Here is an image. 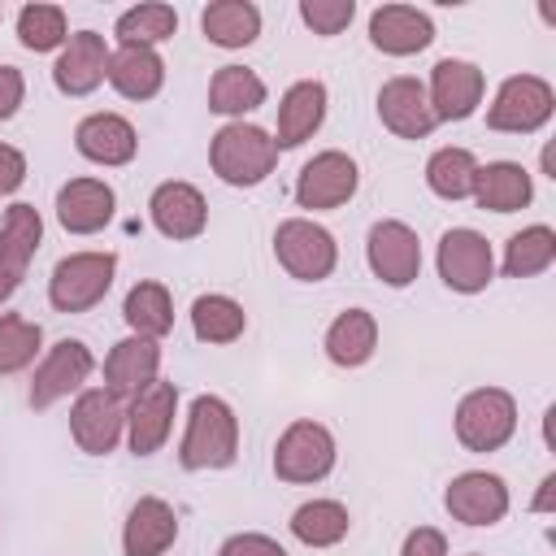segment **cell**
I'll list each match as a JSON object with an SVG mask.
<instances>
[{"mask_svg":"<svg viewBox=\"0 0 556 556\" xmlns=\"http://www.w3.org/2000/svg\"><path fill=\"white\" fill-rule=\"evenodd\" d=\"M239 456V417L222 395H195L178 443L182 469H226Z\"/></svg>","mask_w":556,"mask_h":556,"instance_id":"1","label":"cell"},{"mask_svg":"<svg viewBox=\"0 0 556 556\" xmlns=\"http://www.w3.org/2000/svg\"><path fill=\"white\" fill-rule=\"evenodd\" d=\"M208 165L230 187H256L278 165V143L252 122H226L208 143Z\"/></svg>","mask_w":556,"mask_h":556,"instance_id":"2","label":"cell"},{"mask_svg":"<svg viewBox=\"0 0 556 556\" xmlns=\"http://www.w3.org/2000/svg\"><path fill=\"white\" fill-rule=\"evenodd\" d=\"M452 426L465 452H500L517 434V400L504 387H473L460 395Z\"/></svg>","mask_w":556,"mask_h":556,"instance_id":"3","label":"cell"},{"mask_svg":"<svg viewBox=\"0 0 556 556\" xmlns=\"http://www.w3.org/2000/svg\"><path fill=\"white\" fill-rule=\"evenodd\" d=\"M556 113V91L539 74H508L486 104V126L500 135H534L552 122Z\"/></svg>","mask_w":556,"mask_h":556,"instance_id":"4","label":"cell"},{"mask_svg":"<svg viewBox=\"0 0 556 556\" xmlns=\"http://www.w3.org/2000/svg\"><path fill=\"white\" fill-rule=\"evenodd\" d=\"M113 274H117L113 252H70L56 261L48 278V304L56 313H87L109 295Z\"/></svg>","mask_w":556,"mask_h":556,"instance_id":"5","label":"cell"},{"mask_svg":"<svg viewBox=\"0 0 556 556\" xmlns=\"http://www.w3.org/2000/svg\"><path fill=\"white\" fill-rule=\"evenodd\" d=\"M339 460V447H334V434L313 421V417H300L291 421L278 443H274V473L282 482H295V486H308V482H321Z\"/></svg>","mask_w":556,"mask_h":556,"instance_id":"6","label":"cell"},{"mask_svg":"<svg viewBox=\"0 0 556 556\" xmlns=\"http://www.w3.org/2000/svg\"><path fill=\"white\" fill-rule=\"evenodd\" d=\"M274 256H278V265H282L291 278H300V282H321V278H330L334 265H339V243H334V235H330L326 226H317L313 217H287V222H278V230H274Z\"/></svg>","mask_w":556,"mask_h":556,"instance_id":"7","label":"cell"},{"mask_svg":"<svg viewBox=\"0 0 556 556\" xmlns=\"http://www.w3.org/2000/svg\"><path fill=\"white\" fill-rule=\"evenodd\" d=\"M434 265H439L443 287L447 291H460V295H478L495 278V252H491L486 235H478L469 226L443 230L439 252H434Z\"/></svg>","mask_w":556,"mask_h":556,"instance_id":"8","label":"cell"},{"mask_svg":"<svg viewBox=\"0 0 556 556\" xmlns=\"http://www.w3.org/2000/svg\"><path fill=\"white\" fill-rule=\"evenodd\" d=\"M356 187H361L356 161L339 148H326L313 161H304V169L295 174V204L308 213H326V208L348 204L356 195Z\"/></svg>","mask_w":556,"mask_h":556,"instance_id":"9","label":"cell"},{"mask_svg":"<svg viewBox=\"0 0 556 556\" xmlns=\"http://www.w3.org/2000/svg\"><path fill=\"white\" fill-rule=\"evenodd\" d=\"M365 261L374 269L378 282L387 287H408L417 282L421 274V239L408 222L400 217H382L369 226V239H365Z\"/></svg>","mask_w":556,"mask_h":556,"instance_id":"10","label":"cell"},{"mask_svg":"<svg viewBox=\"0 0 556 556\" xmlns=\"http://www.w3.org/2000/svg\"><path fill=\"white\" fill-rule=\"evenodd\" d=\"M178 417V387L156 378L126 400V443L135 456H156Z\"/></svg>","mask_w":556,"mask_h":556,"instance_id":"11","label":"cell"},{"mask_svg":"<svg viewBox=\"0 0 556 556\" xmlns=\"http://www.w3.org/2000/svg\"><path fill=\"white\" fill-rule=\"evenodd\" d=\"M70 434H74L78 452L109 456L126 439V404L117 395H109L104 387H83L70 408Z\"/></svg>","mask_w":556,"mask_h":556,"instance_id":"12","label":"cell"},{"mask_svg":"<svg viewBox=\"0 0 556 556\" xmlns=\"http://www.w3.org/2000/svg\"><path fill=\"white\" fill-rule=\"evenodd\" d=\"M96 374V356L83 339H61L43 352L35 378H30V408H52L56 400L74 395L87 387V378Z\"/></svg>","mask_w":556,"mask_h":556,"instance_id":"13","label":"cell"},{"mask_svg":"<svg viewBox=\"0 0 556 556\" xmlns=\"http://www.w3.org/2000/svg\"><path fill=\"white\" fill-rule=\"evenodd\" d=\"M508 504H513L508 482L500 473H486V469H465L443 491V508L460 526H495V521H504Z\"/></svg>","mask_w":556,"mask_h":556,"instance_id":"14","label":"cell"},{"mask_svg":"<svg viewBox=\"0 0 556 556\" xmlns=\"http://www.w3.org/2000/svg\"><path fill=\"white\" fill-rule=\"evenodd\" d=\"M482 91H486V78L473 61H460V56H443L434 70H430V83H426V96H430V109L439 122H465L478 113L482 104Z\"/></svg>","mask_w":556,"mask_h":556,"instance_id":"15","label":"cell"},{"mask_svg":"<svg viewBox=\"0 0 556 556\" xmlns=\"http://www.w3.org/2000/svg\"><path fill=\"white\" fill-rule=\"evenodd\" d=\"M378 122L395 135V139H426L439 117L430 109V96H426V83L413 78V74H395L378 87Z\"/></svg>","mask_w":556,"mask_h":556,"instance_id":"16","label":"cell"},{"mask_svg":"<svg viewBox=\"0 0 556 556\" xmlns=\"http://www.w3.org/2000/svg\"><path fill=\"white\" fill-rule=\"evenodd\" d=\"M148 217L152 226L174 239V243H187V239H200L204 226H208V200L195 182H182V178H169L152 191L148 200Z\"/></svg>","mask_w":556,"mask_h":556,"instance_id":"17","label":"cell"},{"mask_svg":"<svg viewBox=\"0 0 556 556\" xmlns=\"http://www.w3.org/2000/svg\"><path fill=\"white\" fill-rule=\"evenodd\" d=\"M109 78V43L96 30H74L56 61H52V83L61 96H91Z\"/></svg>","mask_w":556,"mask_h":556,"instance_id":"18","label":"cell"},{"mask_svg":"<svg viewBox=\"0 0 556 556\" xmlns=\"http://www.w3.org/2000/svg\"><path fill=\"white\" fill-rule=\"evenodd\" d=\"M74 148H78V156H87L104 169L130 165L135 152H139V130L122 113H87L74 126Z\"/></svg>","mask_w":556,"mask_h":556,"instance_id":"19","label":"cell"},{"mask_svg":"<svg viewBox=\"0 0 556 556\" xmlns=\"http://www.w3.org/2000/svg\"><path fill=\"white\" fill-rule=\"evenodd\" d=\"M156 378H161V343L156 339L126 334L109 348V356H104V391L109 395L130 400L135 391H143Z\"/></svg>","mask_w":556,"mask_h":556,"instance_id":"20","label":"cell"},{"mask_svg":"<svg viewBox=\"0 0 556 556\" xmlns=\"http://www.w3.org/2000/svg\"><path fill=\"white\" fill-rule=\"evenodd\" d=\"M369 43L387 56H413L434 43V22L413 4H378L369 13Z\"/></svg>","mask_w":556,"mask_h":556,"instance_id":"21","label":"cell"},{"mask_svg":"<svg viewBox=\"0 0 556 556\" xmlns=\"http://www.w3.org/2000/svg\"><path fill=\"white\" fill-rule=\"evenodd\" d=\"M326 104H330L326 83H317V78L291 83L282 91V100H278V126H274L278 152L282 148H300L304 139H313L321 130V122H326Z\"/></svg>","mask_w":556,"mask_h":556,"instance_id":"22","label":"cell"},{"mask_svg":"<svg viewBox=\"0 0 556 556\" xmlns=\"http://www.w3.org/2000/svg\"><path fill=\"white\" fill-rule=\"evenodd\" d=\"M117 195L104 178H70L56 191V222L70 235H100L113 222Z\"/></svg>","mask_w":556,"mask_h":556,"instance_id":"23","label":"cell"},{"mask_svg":"<svg viewBox=\"0 0 556 556\" xmlns=\"http://www.w3.org/2000/svg\"><path fill=\"white\" fill-rule=\"evenodd\" d=\"M178 543V513L161 495H139L122 526L126 556H165Z\"/></svg>","mask_w":556,"mask_h":556,"instance_id":"24","label":"cell"},{"mask_svg":"<svg viewBox=\"0 0 556 556\" xmlns=\"http://www.w3.org/2000/svg\"><path fill=\"white\" fill-rule=\"evenodd\" d=\"M469 200L486 213H521L530 200H534V182H530V169L517 165V161H486L478 165L473 174V191Z\"/></svg>","mask_w":556,"mask_h":556,"instance_id":"25","label":"cell"},{"mask_svg":"<svg viewBox=\"0 0 556 556\" xmlns=\"http://www.w3.org/2000/svg\"><path fill=\"white\" fill-rule=\"evenodd\" d=\"M39 243H43V217H39V208L26 204V200L9 204L4 217H0V269L22 282L26 265L39 252Z\"/></svg>","mask_w":556,"mask_h":556,"instance_id":"26","label":"cell"},{"mask_svg":"<svg viewBox=\"0 0 556 556\" xmlns=\"http://www.w3.org/2000/svg\"><path fill=\"white\" fill-rule=\"evenodd\" d=\"M378 352V317L369 308H343L326 326V356L339 369H361Z\"/></svg>","mask_w":556,"mask_h":556,"instance_id":"27","label":"cell"},{"mask_svg":"<svg viewBox=\"0 0 556 556\" xmlns=\"http://www.w3.org/2000/svg\"><path fill=\"white\" fill-rule=\"evenodd\" d=\"M109 83L126 100H152L165 87V61L156 48H117L109 52Z\"/></svg>","mask_w":556,"mask_h":556,"instance_id":"28","label":"cell"},{"mask_svg":"<svg viewBox=\"0 0 556 556\" xmlns=\"http://www.w3.org/2000/svg\"><path fill=\"white\" fill-rule=\"evenodd\" d=\"M265 78L248 65H222L213 78H208V109L230 117V122H243V113L261 109L265 104Z\"/></svg>","mask_w":556,"mask_h":556,"instance_id":"29","label":"cell"},{"mask_svg":"<svg viewBox=\"0 0 556 556\" xmlns=\"http://www.w3.org/2000/svg\"><path fill=\"white\" fill-rule=\"evenodd\" d=\"M122 317L130 326V334H143V339H165L174 330V300H169V287L156 282V278H139L126 300H122Z\"/></svg>","mask_w":556,"mask_h":556,"instance_id":"30","label":"cell"},{"mask_svg":"<svg viewBox=\"0 0 556 556\" xmlns=\"http://www.w3.org/2000/svg\"><path fill=\"white\" fill-rule=\"evenodd\" d=\"M200 30L217 48H248L261 35V9L252 0H213L200 13Z\"/></svg>","mask_w":556,"mask_h":556,"instance_id":"31","label":"cell"},{"mask_svg":"<svg viewBox=\"0 0 556 556\" xmlns=\"http://www.w3.org/2000/svg\"><path fill=\"white\" fill-rule=\"evenodd\" d=\"M348 530H352V513L339 500H304L291 513V534L304 547H334L348 539Z\"/></svg>","mask_w":556,"mask_h":556,"instance_id":"32","label":"cell"},{"mask_svg":"<svg viewBox=\"0 0 556 556\" xmlns=\"http://www.w3.org/2000/svg\"><path fill=\"white\" fill-rule=\"evenodd\" d=\"M174 30H178V13H174V4H161V0L135 4V9H126V13L113 22L117 48H156V43H165Z\"/></svg>","mask_w":556,"mask_h":556,"instance_id":"33","label":"cell"},{"mask_svg":"<svg viewBox=\"0 0 556 556\" xmlns=\"http://www.w3.org/2000/svg\"><path fill=\"white\" fill-rule=\"evenodd\" d=\"M556 265V230L534 222L526 230H517L504 243V274L508 278H539Z\"/></svg>","mask_w":556,"mask_h":556,"instance_id":"34","label":"cell"},{"mask_svg":"<svg viewBox=\"0 0 556 556\" xmlns=\"http://www.w3.org/2000/svg\"><path fill=\"white\" fill-rule=\"evenodd\" d=\"M191 330L200 343H235L248 330V313L239 300L208 291V295H195L191 304Z\"/></svg>","mask_w":556,"mask_h":556,"instance_id":"35","label":"cell"},{"mask_svg":"<svg viewBox=\"0 0 556 556\" xmlns=\"http://www.w3.org/2000/svg\"><path fill=\"white\" fill-rule=\"evenodd\" d=\"M478 174V156L469 148H439L426 161V187L439 200H469Z\"/></svg>","mask_w":556,"mask_h":556,"instance_id":"36","label":"cell"},{"mask_svg":"<svg viewBox=\"0 0 556 556\" xmlns=\"http://www.w3.org/2000/svg\"><path fill=\"white\" fill-rule=\"evenodd\" d=\"M70 39V22H65V9L61 4H22L17 13V43L30 48V52H61V43Z\"/></svg>","mask_w":556,"mask_h":556,"instance_id":"37","label":"cell"},{"mask_svg":"<svg viewBox=\"0 0 556 556\" xmlns=\"http://www.w3.org/2000/svg\"><path fill=\"white\" fill-rule=\"evenodd\" d=\"M43 348V330L39 321L22 317V313H4L0 317V374H17L26 369Z\"/></svg>","mask_w":556,"mask_h":556,"instance_id":"38","label":"cell"},{"mask_svg":"<svg viewBox=\"0 0 556 556\" xmlns=\"http://www.w3.org/2000/svg\"><path fill=\"white\" fill-rule=\"evenodd\" d=\"M356 17V0H300V22L313 30V35H339L348 30Z\"/></svg>","mask_w":556,"mask_h":556,"instance_id":"39","label":"cell"},{"mask_svg":"<svg viewBox=\"0 0 556 556\" xmlns=\"http://www.w3.org/2000/svg\"><path fill=\"white\" fill-rule=\"evenodd\" d=\"M217 556H287V547H282L278 539H269V534L243 530V534H230V539L217 547Z\"/></svg>","mask_w":556,"mask_h":556,"instance_id":"40","label":"cell"},{"mask_svg":"<svg viewBox=\"0 0 556 556\" xmlns=\"http://www.w3.org/2000/svg\"><path fill=\"white\" fill-rule=\"evenodd\" d=\"M400 556H447V539H443V530H434V526H417V530L404 534Z\"/></svg>","mask_w":556,"mask_h":556,"instance_id":"41","label":"cell"},{"mask_svg":"<svg viewBox=\"0 0 556 556\" xmlns=\"http://www.w3.org/2000/svg\"><path fill=\"white\" fill-rule=\"evenodd\" d=\"M26 100V78L17 65H0V122H9Z\"/></svg>","mask_w":556,"mask_h":556,"instance_id":"42","label":"cell"},{"mask_svg":"<svg viewBox=\"0 0 556 556\" xmlns=\"http://www.w3.org/2000/svg\"><path fill=\"white\" fill-rule=\"evenodd\" d=\"M26 182V156L13 143H0V195H13Z\"/></svg>","mask_w":556,"mask_h":556,"instance_id":"43","label":"cell"},{"mask_svg":"<svg viewBox=\"0 0 556 556\" xmlns=\"http://www.w3.org/2000/svg\"><path fill=\"white\" fill-rule=\"evenodd\" d=\"M530 508H534V513H552V508H556V473H547V478L539 482V495L530 500Z\"/></svg>","mask_w":556,"mask_h":556,"instance_id":"44","label":"cell"},{"mask_svg":"<svg viewBox=\"0 0 556 556\" xmlns=\"http://www.w3.org/2000/svg\"><path fill=\"white\" fill-rule=\"evenodd\" d=\"M13 291H17V278H9V274L0 269V304H4V300H9Z\"/></svg>","mask_w":556,"mask_h":556,"instance_id":"45","label":"cell"},{"mask_svg":"<svg viewBox=\"0 0 556 556\" xmlns=\"http://www.w3.org/2000/svg\"><path fill=\"white\" fill-rule=\"evenodd\" d=\"M469 556H482V552H469Z\"/></svg>","mask_w":556,"mask_h":556,"instance_id":"46","label":"cell"}]
</instances>
